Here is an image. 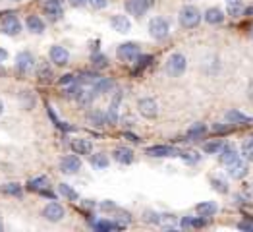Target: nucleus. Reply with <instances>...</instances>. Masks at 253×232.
<instances>
[{"instance_id": "obj_1", "label": "nucleus", "mask_w": 253, "mask_h": 232, "mask_svg": "<svg viewBox=\"0 0 253 232\" xmlns=\"http://www.w3.org/2000/svg\"><path fill=\"white\" fill-rule=\"evenodd\" d=\"M178 20H180V25H182V27L193 29V27H197V25L201 23V12H199L195 6H184V8L180 10Z\"/></svg>"}, {"instance_id": "obj_2", "label": "nucleus", "mask_w": 253, "mask_h": 232, "mask_svg": "<svg viewBox=\"0 0 253 232\" xmlns=\"http://www.w3.org/2000/svg\"><path fill=\"white\" fill-rule=\"evenodd\" d=\"M185 68H187V60H185L184 54H180V52H174L166 60V74L172 76V77H180L185 72Z\"/></svg>"}, {"instance_id": "obj_3", "label": "nucleus", "mask_w": 253, "mask_h": 232, "mask_svg": "<svg viewBox=\"0 0 253 232\" xmlns=\"http://www.w3.org/2000/svg\"><path fill=\"white\" fill-rule=\"evenodd\" d=\"M168 31H170V27H168V22H166L164 18H153V20L149 22V33H151V37L157 39V41L166 39V37H168Z\"/></svg>"}, {"instance_id": "obj_4", "label": "nucleus", "mask_w": 253, "mask_h": 232, "mask_svg": "<svg viewBox=\"0 0 253 232\" xmlns=\"http://www.w3.org/2000/svg\"><path fill=\"white\" fill-rule=\"evenodd\" d=\"M2 31L6 33V35H18L20 31H22V23L18 20V16L14 14V12H8V14H4L2 16Z\"/></svg>"}, {"instance_id": "obj_5", "label": "nucleus", "mask_w": 253, "mask_h": 232, "mask_svg": "<svg viewBox=\"0 0 253 232\" xmlns=\"http://www.w3.org/2000/svg\"><path fill=\"white\" fill-rule=\"evenodd\" d=\"M116 56H118L122 62H134V60H138V56H139V46L136 45V43H124V45L118 46Z\"/></svg>"}, {"instance_id": "obj_6", "label": "nucleus", "mask_w": 253, "mask_h": 232, "mask_svg": "<svg viewBox=\"0 0 253 232\" xmlns=\"http://www.w3.org/2000/svg\"><path fill=\"white\" fill-rule=\"evenodd\" d=\"M151 4H153L151 0H126V12H128L130 16L141 18V16L149 10Z\"/></svg>"}, {"instance_id": "obj_7", "label": "nucleus", "mask_w": 253, "mask_h": 232, "mask_svg": "<svg viewBox=\"0 0 253 232\" xmlns=\"http://www.w3.org/2000/svg\"><path fill=\"white\" fill-rule=\"evenodd\" d=\"M43 10H45V14L52 20V22L60 20L62 14H64V10H62V2H60V0H43Z\"/></svg>"}, {"instance_id": "obj_8", "label": "nucleus", "mask_w": 253, "mask_h": 232, "mask_svg": "<svg viewBox=\"0 0 253 232\" xmlns=\"http://www.w3.org/2000/svg\"><path fill=\"white\" fill-rule=\"evenodd\" d=\"M149 157H180V151L170 145H153L147 149Z\"/></svg>"}, {"instance_id": "obj_9", "label": "nucleus", "mask_w": 253, "mask_h": 232, "mask_svg": "<svg viewBox=\"0 0 253 232\" xmlns=\"http://www.w3.org/2000/svg\"><path fill=\"white\" fill-rule=\"evenodd\" d=\"M139 113L145 116V118H155L159 115V105L155 99H141L139 101Z\"/></svg>"}, {"instance_id": "obj_10", "label": "nucleus", "mask_w": 253, "mask_h": 232, "mask_svg": "<svg viewBox=\"0 0 253 232\" xmlns=\"http://www.w3.org/2000/svg\"><path fill=\"white\" fill-rule=\"evenodd\" d=\"M43 217L50 223H58L62 217H64V207L60 203H48L45 209H43Z\"/></svg>"}, {"instance_id": "obj_11", "label": "nucleus", "mask_w": 253, "mask_h": 232, "mask_svg": "<svg viewBox=\"0 0 253 232\" xmlns=\"http://www.w3.org/2000/svg\"><path fill=\"white\" fill-rule=\"evenodd\" d=\"M79 168H81V161H79V157H75V155H68V157H64V159L60 161V170H62L64 174H75Z\"/></svg>"}, {"instance_id": "obj_12", "label": "nucleus", "mask_w": 253, "mask_h": 232, "mask_svg": "<svg viewBox=\"0 0 253 232\" xmlns=\"http://www.w3.org/2000/svg\"><path fill=\"white\" fill-rule=\"evenodd\" d=\"M228 174H230L234 180H242V178H246V174H248V162L242 161V159H238V161H234L232 164H228Z\"/></svg>"}, {"instance_id": "obj_13", "label": "nucleus", "mask_w": 253, "mask_h": 232, "mask_svg": "<svg viewBox=\"0 0 253 232\" xmlns=\"http://www.w3.org/2000/svg\"><path fill=\"white\" fill-rule=\"evenodd\" d=\"M50 60H52L54 64H58V66H64V64H68L70 52L64 48V46L54 45L52 48H50Z\"/></svg>"}, {"instance_id": "obj_14", "label": "nucleus", "mask_w": 253, "mask_h": 232, "mask_svg": "<svg viewBox=\"0 0 253 232\" xmlns=\"http://www.w3.org/2000/svg\"><path fill=\"white\" fill-rule=\"evenodd\" d=\"M33 54L31 52H20L18 54V58H16V68L20 70V72H29V70L33 68Z\"/></svg>"}, {"instance_id": "obj_15", "label": "nucleus", "mask_w": 253, "mask_h": 232, "mask_svg": "<svg viewBox=\"0 0 253 232\" xmlns=\"http://www.w3.org/2000/svg\"><path fill=\"white\" fill-rule=\"evenodd\" d=\"M240 159V155H238V151L232 147V145H222L220 147V162L222 164H232L234 161H238Z\"/></svg>"}, {"instance_id": "obj_16", "label": "nucleus", "mask_w": 253, "mask_h": 232, "mask_svg": "<svg viewBox=\"0 0 253 232\" xmlns=\"http://www.w3.org/2000/svg\"><path fill=\"white\" fill-rule=\"evenodd\" d=\"M195 211H197V215H199V217H203V219H211V217L218 211V207H217V203H215V201H203V203H199V205L195 207Z\"/></svg>"}, {"instance_id": "obj_17", "label": "nucleus", "mask_w": 253, "mask_h": 232, "mask_svg": "<svg viewBox=\"0 0 253 232\" xmlns=\"http://www.w3.org/2000/svg\"><path fill=\"white\" fill-rule=\"evenodd\" d=\"M203 18H205V22L211 23V25H218V23L224 22V12H222L220 8H209Z\"/></svg>"}, {"instance_id": "obj_18", "label": "nucleus", "mask_w": 253, "mask_h": 232, "mask_svg": "<svg viewBox=\"0 0 253 232\" xmlns=\"http://www.w3.org/2000/svg\"><path fill=\"white\" fill-rule=\"evenodd\" d=\"M110 25H112V29L118 31V33H128L130 27H132V23H130V20L126 16H114L110 20Z\"/></svg>"}, {"instance_id": "obj_19", "label": "nucleus", "mask_w": 253, "mask_h": 232, "mask_svg": "<svg viewBox=\"0 0 253 232\" xmlns=\"http://www.w3.org/2000/svg\"><path fill=\"white\" fill-rule=\"evenodd\" d=\"M72 149H73L77 155H89L93 145L89 139H73V141H72Z\"/></svg>"}, {"instance_id": "obj_20", "label": "nucleus", "mask_w": 253, "mask_h": 232, "mask_svg": "<svg viewBox=\"0 0 253 232\" xmlns=\"http://www.w3.org/2000/svg\"><path fill=\"white\" fill-rule=\"evenodd\" d=\"M253 118L248 115H244V113H240V111H236V109H232L226 113V122H230V124H248V122H252Z\"/></svg>"}, {"instance_id": "obj_21", "label": "nucleus", "mask_w": 253, "mask_h": 232, "mask_svg": "<svg viewBox=\"0 0 253 232\" xmlns=\"http://www.w3.org/2000/svg\"><path fill=\"white\" fill-rule=\"evenodd\" d=\"M114 159L122 164H130L134 161V151L128 147H116L114 149Z\"/></svg>"}, {"instance_id": "obj_22", "label": "nucleus", "mask_w": 253, "mask_h": 232, "mask_svg": "<svg viewBox=\"0 0 253 232\" xmlns=\"http://www.w3.org/2000/svg\"><path fill=\"white\" fill-rule=\"evenodd\" d=\"M205 134H207L205 124H195V126H191V128L187 130V136H185V139H187V141H195V139H201Z\"/></svg>"}, {"instance_id": "obj_23", "label": "nucleus", "mask_w": 253, "mask_h": 232, "mask_svg": "<svg viewBox=\"0 0 253 232\" xmlns=\"http://www.w3.org/2000/svg\"><path fill=\"white\" fill-rule=\"evenodd\" d=\"M27 29L31 33H43L45 31V23L39 16H29L27 18Z\"/></svg>"}, {"instance_id": "obj_24", "label": "nucleus", "mask_w": 253, "mask_h": 232, "mask_svg": "<svg viewBox=\"0 0 253 232\" xmlns=\"http://www.w3.org/2000/svg\"><path fill=\"white\" fill-rule=\"evenodd\" d=\"M110 87H112V81L108 77H99L95 81V85H93V93L95 95H101V93H107Z\"/></svg>"}, {"instance_id": "obj_25", "label": "nucleus", "mask_w": 253, "mask_h": 232, "mask_svg": "<svg viewBox=\"0 0 253 232\" xmlns=\"http://www.w3.org/2000/svg\"><path fill=\"white\" fill-rule=\"evenodd\" d=\"M87 122L89 124H93V126H105L107 124V115H103L101 111H93V113H89L87 115Z\"/></svg>"}, {"instance_id": "obj_26", "label": "nucleus", "mask_w": 253, "mask_h": 232, "mask_svg": "<svg viewBox=\"0 0 253 232\" xmlns=\"http://www.w3.org/2000/svg\"><path fill=\"white\" fill-rule=\"evenodd\" d=\"M207 225V219H203V217H199V219H193V217H184L182 219V227L187 229V227H193V229H201V227H205Z\"/></svg>"}, {"instance_id": "obj_27", "label": "nucleus", "mask_w": 253, "mask_h": 232, "mask_svg": "<svg viewBox=\"0 0 253 232\" xmlns=\"http://www.w3.org/2000/svg\"><path fill=\"white\" fill-rule=\"evenodd\" d=\"M95 227V231H101V232H107V231H120V229H124L120 223H110V221H99V223H95L93 225Z\"/></svg>"}, {"instance_id": "obj_28", "label": "nucleus", "mask_w": 253, "mask_h": 232, "mask_svg": "<svg viewBox=\"0 0 253 232\" xmlns=\"http://www.w3.org/2000/svg\"><path fill=\"white\" fill-rule=\"evenodd\" d=\"M37 76H39L41 81H50L52 70H50V66H48L46 62H41V64H39V70H37Z\"/></svg>"}, {"instance_id": "obj_29", "label": "nucleus", "mask_w": 253, "mask_h": 232, "mask_svg": "<svg viewBox=\"0 0 253 232\" xmlns=\"http://www.w3.org/2000/svg\"><path fill=\"white\" fill-rule=\"evenodd\" d=\"M91 162L95 168H107V166H108V159H107L105 153H97V155H93Z\"/></svg>"}, {"instance_id": "obj_30", "label": "nucleus", "mask_w": 253, "mask_h": 232, "mask_svg": "<svg viewBox=\"0 0 253 232\" xmlns=\"http://www.w3.org/2000/svg\"><path fill=\"white\" fill-rule=\"evenodd\" d=\"M242 155H244L246 159L253 161V138L246 139V143L242 145Z\"/></svg>"}, {"instance_id": "obj_31", "label": "nucleus", "mask_w": 253, "mask_h": 232, "mask_svg": "<svg viewBox=\"0 0 253 232\" xmlns=\"http://www.w3.org/2000/svg\"><path fill=\"white\" fill-rule=\"evenodd\" d=\"M211 186L217 190V192H220V193H226L228 192V186H226V182L222 180V178H211Z\"/></svg>"}, {"instance_id": "obj_32", "label": "nucleus", "mask_w": 253, "mask_h": 232, "mask_svg": "<svg viewBox=\"0 0 253 232\" xmlns=\"http://www.w3.org/2000/svg\"><path fill=\"white\" fill-rule=\"evenodd\" d=\"M0 192L10 193V195H22V188H20V184H6L0 188Z\"/></svg>"}, {"instance_id": "obj_33", "label": "nucleus", "mask_w": 253, "mask_h": 232, "mask_svg": "<svg viewBox=\"0 0 253 232\" xmlns=\"http://www.w3.org/2000/svg\"><path fill=\"white\" fill-rule=\"evenodd\" d=\"M46 184H48V182H46V178L45 176H41V178H35V180H31V182H29V190L41 192V190H45Z\"/></svg>"}, {"instance_id": "obj_34", "label": "nucleus", "mask_w": 253, "mask_h": 232, "mask_svg": "<svg viewBox=\"0 0 253 232\" xmlns=\"http://www.w3.org/2000/svg\"><path fill=\"white\" fill-rule=\"evenodd\" d=\"M58 190H60V193H62L64 197H68V199H72V201H73V199H77V193H75L68 184H60L58 186Z\"/></svg>"}, {"instance_id": "obj_35", "label": "nucleus", "mask_w": 253, "mask_h": 232, "mask_svg": "<svg viewBox=\"0 0 253 232\" xmlns=\"http://www.w3.org/2000/svg\"><path fill=\"white\" fill-rule=\"evenodd\" d=\"M97 79H99V76L97 74H89V72H85V74L79 76V83H87V85H95Z\"/></svg>"}, {"instance_id": "obj_36", "label": "nucleus", "mask_w": 253, "mask_h": 232, "mask_svg": "<svg viewBox=\"0 0 253 232\" xmlns=\"http://www.w3.org/2000/svg\"><path fill=\"white\" fill-rule=\"evenodd\" d=\"M159 223H162L166 229H174L176 227V217L174 215H161Z\"/></svg>"}, {"instance_id": "obj_37", "label": "nucleus", "mask_w": 253, "mask_h": 232, "mask_svg": "<svg viewBox=\"0 0 253 232\" xmlns=\"http://www.w3.org/2000/svg\"><path fill=\"white\" fill-rule=\"evenodd\" d=\"M220 147H222V143H220V141H211V143L205 145V153H211V155H213V153H218V151H220Z\"/></svg>"}, {"instance_id": "obj_38", "label": "nucleus", "mask_w": 253, "mask_h": 232, "mask_svg": "<svg viewBox=\"0 0 253 232\" xmlns=\"http://www.w3.org/2000/svg\"><path fill=\"white\" fill-rule=\"evenodd\" d=\"M143 217H145V221H147V223H153V225H157V223H159V219H161V215H157L155 211H145V215H143Z\"/></svg>"}, {"instance_id": "obj_39", "label": "nucleus", "mask_w": 253, "mask_h": 232, "mask_svg": "<svg viewBox=\"0 0 253 232\" xmlns=\"http://www.w3.org/2000/svg\"><path fill=\"white\" fill-rule=\"evenodd\" d=\"M228 14H230V16H234V18L242 16V14H244V10H242V4H234V6H228Z\"/></svg>"}, {"instance_id": "obj_40", "label": "nucleus", "mask_w": 253, "mask_h": 232, "mask_svg": "<svg viewBox=\"0 0 253 232\" xmlns=\"http://www.w3.org/2000/svg\"><path fill=\"white\" fill-rule=\"evenodd\" d=\"M73 81H75V77H73L72 74H66V76H62L60 85H62V87H66V85H73Z\"/></svg>"}, {"instance_id": "obj_41", "label": "nucleus", "mask_w": 253, "mask_h": 232, "mask_svg": "<svg viewBox=\"0 0 253 232\" xmlns=\"http://www.w3.org/2000/svg\"><path fill=\"white\" fill-rule=\"evenodd\" d=\"M89 4H91L95 10H103L107 4H108V0H87Z\"/></svg>"}, {"instance_id": "obj_42", "label": "nucleus", "mask_w": 253, "mask_h": 232, "mask_svg": "<svg viewBox=\"0 0 253 232\" xmlns=\"http://www.w3.org/2000/svg\"><path fill=\"white\" fill-rule=\"evenodd\" d=\"M93 64L99 66V68H105V66H107V58L101 56V54H99V56H93Z\"/></svg>"}, {"instance_id": "obj_43", "label": "nucleus", "mask_w": 253, "mask_h": 232, "mask_svg": "<svg viewBox=\"0 0 253 232\" xmlns=\"http://www.w3.org/2000/svg\"><path fill=\"white\" fill-rule=\"evenodd\" d=\"M238 229H240V231H250V232H253V225H252V223H240V225H238Z\"/></svg>"}, {"instance_id": "obj_44", "label": "nucleus", "mask_w": 253, "mask_h": 232, "mask_svg": "<svg viewBox=\"0 0 253 232\" xmlns=\"http://www.w3.org/2000/svg\"><path fill=\"white\" fill-rule=\"evenodd\" d=\"M70 4H72L73 8H81V6L87 4V0H70Z\"/></svg>"}, {"instance_id": "obj_45", "label": "nucleus", "mask_w": 253, "mask_h": 232, "mask_svg": "<svg viewBox=\"0 0 253 232\" xmlns=\"http://www.w3.org/2000/svg\"><path fill=\"white\" fill-rule=\"evenodd\" d=\"M101 207L105 209V211H110V209H114V203H112V201H107V203H103Z\"/></svg>"}, {"instance_id": "obj_46", "label": "nucleus", "mask_w": 253, "mask_h": 232, "mask_svg": "<svg viewBox=\"0 0 253 232\" xmlns=\"http://www.w3.org/2000/svg\"><path fill=\"white\" fill-rule=\"evenodd\" d=\"M6 58H8V52H6L4 48H0V62H4Z\"/></svg>"}, {"instance_id": "obj_47", "label": "nucleus", "mask_w": 253, "mask_h": 232, "mask_svg": "<svg viewBox=\"0 0 253 232\" xmlns=\"http://www.w3.org/2000/svg\"><path fill=\"white\" fill-rule=\"evenodd\" d=\"M234 4H242V0H226V6H234Z\"/></svg>"}, {"instance_id": "obj_48", "label": "nucleus", "mask_w": 253, "mask_h": 232, "mask_svg": "<svg viewBox=\"0 0 253 232\" xmlns=\"http://www.w3.org/2000/svg\"><path fill=\"white\" fill-rule=\"evenodd\" d=\"M126 138H128V139H132V141H136V143H138V141H139L138 136H132V134H126Z\"/></svg>"}, {"instance_id": "obj_49", "label": "nucleus", "mask_w": 253, "mask_h": 232, "mask_svg": "<svg viewBox=\"0 0 253 232\" xmlns=\"http://www.w3.org/2000/svg\"><path fill=\"white\" fill-rule=\"evenodd\" d=\"M244 14H246V16H253V6L248 8V10H244Z\"/></svg>"}, {"instance_id": "obj_50", "label": "nucleus", "mask_w": 253, "mask_h": 232, "mask_svg": "<svg viewBox=\"0 0 253 232\" xmlns=\"http://www.w3.org/2000/svg\"><path fill=\"white\" fill-rule=\"evenodd\" d=\"M248 93H250V99L253 101V81H252V85H250V91Z\"/></svg>"}, {"instance_id": "obj_51", "label": "nucleus", "mask_w": 253, "mask_h": 232, "mask_svg": "<svg viewBox=\"0 0 253 232\" xmlns=\"http://www.w3.org/2000/svg\"><path fill=\"white\" fill-rule=\"evenodd\" d=\"M2 109H4V105H2V101H0V115H2Z\"/></svg>"}, {"instance_id": "obj_52", "label": "nucleus", "mask_w": 253, "mask_h": 232, "mask_svg": "<svg viewBox=\"0 0 253 232\" xmlns=\"http://www.w3.org/2000/svg\"><path fill=\"white\" fill-rule=\"evenodd\" d=\"M4 231V225H2V221H0V232Z\"/></svg>"}, {"instance_id": "obj_53", "label": "nucleus", "mask_w": 253, "mask_h": 232, "mask_svg": "<svg viewBox=\"0 0 253 232\" xmlns=\"http://www.w3.org/2000/svg\"><path fill=\"white\" fill-rule=\"evenodd\" d=\"M250 195H252V197H253V186H252V188H250Z\"/></svg>"}, {"instance_id": "obj_54", "label": "nucleus", "mask_w": 253, "mask_h": 232, "mask_svg": "<svg viewBox=\"0 0 253 232\" xmlns=\"http://www.w3.org/2000/svg\"><path fill=\"white\" fill-rule=\"evenodd\" d=\"M14 2H18V0H14Z\"/></svg>"}]
</instances>
